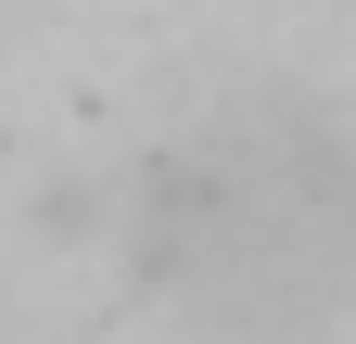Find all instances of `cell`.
Listing matches in <instances>:
<instances>
[{
	"instance_id": "6da1fadb",
	"label": "cell",
	"mask_w": 356,
	"mask_h": 344,
	"mask_svg": "<svg viewBox=\"0 0 356 344\" xmlns=\"http://www.w3.org/2000/svg\"><path fill=\"white\" fill-rule=\"evenodd\" d=\"M140 281L216 344H305L356 306V141L318 102H229L140 179Z\"/></svg>"
}]
</instances>
